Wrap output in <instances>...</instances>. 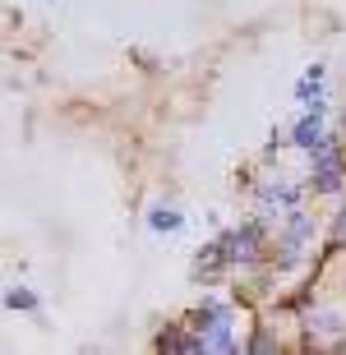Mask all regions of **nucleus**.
I'll list each match as a JSON object with an SVG mask.
<instances>
[{
    "mask_svg": "<svg viewBox=\"0 0 346 355\" xmlns=\"http://www.w3.org/2000/svg\"><path fill=\"white\" fill-rule=\"evenodd\" d=\"M194 332H199V351H231V309L222 304H203L199 318H194Z\"/></svg>",
    "mask_w": 346,
    "mask_h": 355,
    "instance_id": "nucleus-1",
    "label": "nucleus"
},
{
    "mask_svg": "<svg viewBox=\"0 0 346 355\" xmlns=\"http://www.w3.org/2000/svg\"><path fill=\"white\" fill-rule=\"evenodd\" d=\"M342 175H346L342 148L337 144L314 148V189H319V194H333V189H342Z\"/></svg>",
    "mask_w": 346,
    "mask_h": 355,
    "instance_id": "nucleus-2",
    "label": "nucleus"
},
{
    "mask_svg": "<svg viewBox=\"0 0 346 355\" xmlns=\"http://www.w3.org/2000/svg\"><path fill=\"white\" fill-rule=\"evenodd\" d=\"M295 203H300V189H295V184H268L263 194H259V208H263L268 217H273V208H286V212H291Z\"/></svg>",
    "mask_w": 346,
    "mask_h": 355,
    "instance_id": "nucleus-3",
    "label": "nucleus"
},
{
    "mask_svg": "<svg viewBox=\"0 0 346 355\" xmlns=\"http://www.w3.org/2000/svg\"><path fill=\"white\" fill-rule=\"evenodd\" d=\"M231 245H236V250H227L231 263H240V259L250 263L254 254H259V245H263V231H259V226H245V231H236V236H231Z\"/></svg>",
    "mask_w": 346,
    "mask_h": 355,
    "instance_id": "nucleus-4",
    "label": "nucleus"
},
{
    "mask_svg": "<svg viewBox=\"0 0 346 355\" xmlns=\"http://www.w3.org/2000/svg\"><path fill=\"white\" fill-rule=\"evenodd\" d=\"M309 231H314V226H309V217H295L291 231L282 236V263H295V259H300V245L309 240Z\"/></svg>",
    "mask_w": 346,
    "mask_h": 355,
    "instance_id": "nucleus-5",
    "label": "nucleus"
},
{
    "mask_svg": "<svg viewBox=\"0 0 346 355\" xmlns=\"http://www.w3.org/2000/svg\"><path fill=\"white\" fill-rule=\"evenodd\" d=\"M295 144H300V148H309V153L328 144V139H323V125H319V111H309V116L300 120V125H295Z\"/></svg>",
    "mask_w": 346,
    "mask_h": 355,
    "instance_id": "nucleus-6",
    "label": "nucleus"
},
{
    "mask_svg": "<svg viewBox=\"0 0 346 355\" xmlns=\"http://www.w3.org/2000/svg\"><path fill=\"white\" fill-rule=\"evenodd\" d=\"M148 222H153V231H180V212L175 208H153Z\"/></svg>",
    "mask_w": 346,
    "mask_h": 355,
    "instance_id": "nucleus-7",
    "label": "nucleus"
},
{
    "mask_svg": "<svg viewBox=\"0 0 346 355\" xmlns=\"http://www.w3.org/2000/svg\"><path fill=\"white\" fill-rule=\"evenodd\" d=\"M5 304H10V309H33V304H37V295H33V291H10V295H5Z\"/></svg>",
    "mask_w": 346,
    "mask_h": 355,
    "instance_id": "nucleus-8",
    "label": "nucleus"
},
{
    "mask_svg": "<svg viewBox=\"0 0 346 355\" xmlns=\"http://www.w3.org/2000/svg\"><path fill=\"white\" fill-rule=\"evenodd\" d=\"M337 236L346 240V208H342V222H337Z\"/></svg>",
    "mask_w": 346,
    "mask_h": 355,
    "instance_id": "nucleus-9",
    "label": "nucleus"
}]
</instances>
